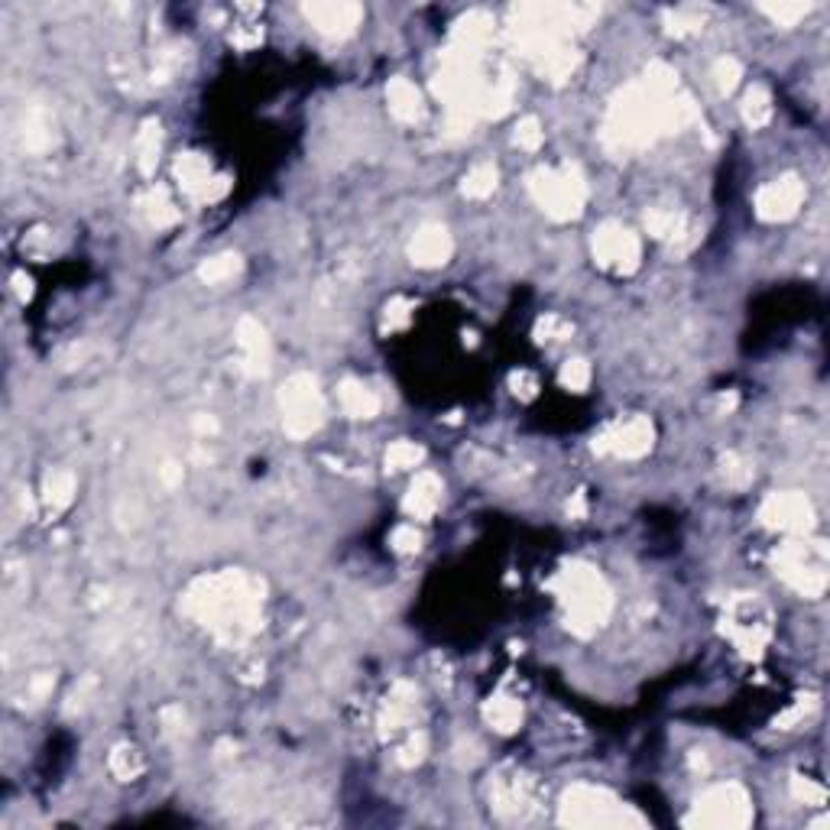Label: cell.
Returning <instances> with one entry per match:
<instances>
[{"instance_id": "cell-29", "label": "cell", "mask_w": 830, "mask_h": 830, "mask_svg": "<svg viewBox=\"0 0 830 830\" xmlns=\"http://www.w3.org/2000/svg\"><path fill=\"white\" fill-rule=\"evenodd\" d=\"M516 143L522 146V150H538V143H542V127H538L536 117H526V121L519 123Z\"/></svg>"}, {"instance_id": "cell-3", "label": "cell", "mask_w": 830, "mask_h": 830, "mask_svg": "<svg viewBox=\"0 0 830 830\" xmlns=\"http://www.w3.org/2000/svg\"><path fill=\"white\" fill-rule=\"evenodd\" d=\"M532 195L552 217H575L584 205V179L575 166H565L561 172L538 169L532 176Z\"/></svg>"}, {"instance_id": "cell-34", "label": "cell", "mask_w": 830, "mask_h": 830, "mask_svg": "<svg viewBox=\"0 0 830 830\" xmlns=\"http://www.w3.org/2000/svg\"><path fill=\"white\" fill-rule=\"evenodd\" d=\"M227 189H231V182H227L224 176H217V179H211V185H208L205 201H217V199H224V195H227Z\"/></svg>"}, {"instance_id": "cell-2", "label": "cell", "mask_w": 830, "mask_h": 830, "mask_svg": "<svg viewBox=\"0 0 830 830\" xmlns=\"http://www.w3.org/2000/svg\"><path fill=\"white\" fill-rule=\"evenodd\" d=\"M565 584L568 607H571V626L581 636L594 632L604 622L607 610H610V591L604 587L600 575L591 571V568H571L565 575Z\"/></svg>"}, {"instance_id": "cell-26", "label": "cell", "mask_w": 830, "mask_h": 830, "mask_svg": "<svg viewBox=\"0 0 830 830\" xmlns=\"http://www.w3.org/2000/svg\"><path fill=\"white\" fill-rule=\"evenodd\" d=\"M419 461H422V448L412 442H396L387 451V464L393 471H406V467H415Z\"/></svg>"}, {"instance_id": "cell-6", "label": "cell", "mask_w": 830, "mask_h": 830, "mask_svg": "<svg viewBox=\"0 0 830 830\" xmlns=\"http://www.w3.org/2000/svg\"><path fill=\"white\" fill-rule=\"evenodd\" d=\"M594 254L604 266H614L620 273H630L639 266V240L622 224H604L594 234Z\"/></svg>"}, {"instance_id": "cell-8", "label": "cell", "mask_w": 830, "mask_h": 830, "mask_svg": "<svg viewBox=\"0 0 830 830\" xmlns=\"http://www.w3.org/2000/svg\"><path fill=\"white\" fill-rule=\"evenodd\" d=\"M652 448V425L649 419H626L610 435L600 438V451H614L620 458H642Z\"/></svg>"}, {"instance_id": "cell-28", "label": "cell", "mask_w": 830, "mask_h": 830, "mask_svg": "<svg viewBox=\"0 0 830 830\" xmlns=\"http://www.w3.org/2000/svg\"><path fill=\"white\" fill-rule=\"evenodd\" d=\"M587 380H591V370H587L584 360H568L565 367H561V383L568 389H575V393H581L587 387Z\"/></svg>"}, {"instance_id": "cell-16", "label": "cell", "mask_w": 830, "mask_h": 830, "mask_svg": "<svg viewBox=\"0 0 830 830\" xmlns=\"http://www.w3.org/2000/svg\"><path fill=\"white\" fill-rule=\"evenodd\" d=\"M341 406H344V412L354 415V419H370V415L380 412V399L373 396V389H367L364 383H354V380H348V383H341Z\"/></svg>"}, {"instance_id": "cell-21", "label": "cell", "mask_w": 830, "mask_h": 830, "mask_svg": "<svg viewBox=\"0 0 830 830\" xmlns=\"http://www.w3.org/2000/svg\"><path fill=\"white\" fill-rule=\"evenodd\" d=\"M237 273H240V260H237L234 254L215 256V260H208V263L201 266V279L211 286L227 283V279H234Z\"/></svg>"}, {"instance_id": "cell-5", "label": "cell", "mask_w": 830, "mask_h": 830, "mask_svg": "<svg viewBox=\"0 0 830 830\" xmlns=\"http://www.w3.org/2000/svg\"><path fill=\"white\" fill-rule=\"evenodd\" d=\"M302 13L318 33L334 39L350 36L360 27V20H364V7L350 4V0H315V4H305Z\"/></svg>"}, {"instance_id": "cell-7", "label": "cell", "mask_w": 830, "mask_h": 830, "mask_svg": "<svg viewBox=\"0 0 830 830\" xmlns=\"http://www.w3.org/2000/svg\"><path fill=\"white\" fill-rule=\"evenodd\" d=\"M802 199H804L802 182L795 179V176H785V179H775L772 185H765L759 192L756 211L765 221H785V217H792L802 208Z\"/></svg>"}, {"instance_id": "cell-24", "label": "cell", "mask_w": 830, "mask_h": 830, "mask_svg": "<svg viewBox=\"0 0 830 830\" xmlns=\"http://www.w3.org/2000/svg\"><path fill=\"white\" fill-rule=\"evenodd\" d=\"M759 10H763L772 23H779V27H795L798 20L811 13V4H763Z\"/></svg>"}, {"instance_id": "cell-33", "label": "cell", "mask_w": 830, "mask_h": 830, "mask_svg": "<svg viewBox=\"0 0 830 830\" xmlns=\"http://www.w3.org/2000/svg\"><path fill=\"white\" fill-rule=\"evenodd\" d=\"M538 334H545L548 341H558L561 334H568V325L565 321H558V318H545L542 325H538ZM542 338V341H545Z\"/></svg>"}, {"instance_id": "cell-15", "label": "cell", "mask_w": 830, "mask_h": 830, "mask_svg": "<svg viewBox=\"0 0 830 830\" xmlns=\"http://www.w3.org/2000/svg\"><path fill=\"white\" fill-rule=\"evenodd\" d=\"M387 101H389L393 117H399V121L412 123L422 117V95H419V88H415L412 82H406V78H393V82H389Z\"/></svg>"}, {"instance_id": "cell-13", "label": "cell", "mask_w": 830, "mask_h": 830, "mask_svg": "<svg viewBox=\"0 0 830 830\" xmlns=\"http://www.w3.org/2000/svg\"><path fill=\"white\" fill-rule=\"evenodd\" d=\"M176 179H179V185L189 195L205 199L208 185H211V166L199 153H182L179 160H176Z\"/></svg>"}, {"instance_id": "cell-11", "label": "cell", "mask_w": 830, "mask_h": 830, "mask_svg": "<svg viewBox=\"0 0 830 830\" xmlns=\"http://www.w3.org/2000/svg\"><path fill=\"white\" fill-rule=\"evenodd\" d=\"M493 33V17L487 10H471L458 20L454 27V49H464V52H477V49L490 39Z\"/></svg>"}, {"instance_id": "cell-10", "label": "cell", "mask_w": 830, "mask_h": 830, "mask_svg": "<svg viewBox=\"0 0 830 830\" xmlns=\"http://www.w3.org/2000/svg\"><path fill=\"white\" fill-rule=\"evenodd\" d=\"M451 256V237L438 224L422 227L412 240V260L419 266H442Z\"/></svg>"}, {"instance_id": "cell-4", "label": "cell", "mask_w": 830, "mask_h": 830, "mask_svg": "<svg viewBox=\"0 0 830 830\" xmlns=\"http://www.w3.org/2000/svg\"><path fill=\"white\" fill-rule=\"evenodd\" d=\"M283 419L286 432L295 438H305L321 425L325 419V403L311 377H293L283 387Z\"/></svg>"}, {"instance_id": "cell-25", "label": "cell", "mask_w": 830, "mask_h": 830, "mask_svg": "<svg viewBox=\"0 0 830 830\" xmlns=\"http://www.w3.org/2000/svg\"><path fill=\"white\" fill-rule=\"evenodd\" d=\"M701 23H704V17L698 10H669L665 13V27H669L671 36H688V33L701 29Z\"/></svg>"}, {"instance_id": "cell-9", "label": "cell", "mask_w": 830, "mask_h": 830, "mask_svg": "<svg viewBox=\"0 0 830 830\" xmlns=\"http://www.w3.org/2000/svg\"><path fill=\"white\" fill-rule=\"evenodd\" d=\"M765 526L785 529V532H802L811 522V506L798 493H775L763 506Z\"/></svg>"}, {"instance_id": "cell-30", "label": "cell", "mask_w": 830, "mask_h": 830, "mask_svg": "<svg viewBox=\"0 0 830 830\" xmlns=\"http://www.w3.org/2000/svg\"><path fill=\"white\" fill-rule=\"evenodd\" d=\"M111 765H114V772L123 775V779H130V775L140 769V763H137V753H133V749H127V746H121V749L114 753Z\"/></svg>"}, {"instance_id": "cell-31", "label": "cell", "mask_w": 830, "mask_h": 830, "mask_svg": "<svg viewBox=\"0 0 830 830\" xmlns=\"http://www.w3.org/2000/svg\"><path fill=\"white\" fill-rule=\"evenodd\" d=\"M419 542H422V536L415 532V526H399L396 532H393V545H396V552H415Z\"/></svg>"}, {"instance_id": "cell-14", "label": "cell", "mask_w": 830, "mask_h": 830, "mask_svg": "<svg viewBox=\"0 0 830 830\" xmlns=\"http://www.w3.org/2000/svg\"><path fill=\"white\" fill-rule=\"evenodd\" d=\"M237 344H240V350H244L247 370H254V373H263V370H266V360H270V348H266L263 328H260V325H256L254 318H244V321H240V328H237Z\"/></svg>"}, {"instance_id": "cell-20", "label": "cell", "mask_w": 830, "mask_h": 830, "mask_svg": "<svg viewBox=\"0 0 830 830\" xmlns=\"http://www.w3.org/2000/svg\"><path fill=\"white\" fill-rule=\"evenodd\" d=\"M493 189H497V166H493V162H481V166L464 179V195H467V199H487Z\"/></svg>"}, {"instance_id": "cell-22", "label": "cell", "mask_w": 830, "mask_h": 830, "mask_svg": "<svg viewBox=\"0 0 830 830\" xmlns=\"http://www.w3.org/2000/svg\"><path fill=\"white\" fill-rule=\"evenodd\" d=\"M137 153H140V169L153 172L156 160H160V123H146L140 133V143H137Z\"/></svg>"}, {"instance_id": "cell-27", "label": "cell", "mask_w": 830, "mask_h": 830, "mask_svg": "<svg viewBox=\"0 0 830 830\" xmlns=\"http://www.w3.org/2000/svg\"><path fill=\"white\" fill-rule=\"evenodd\" d=\"M714 82H717V88L724 91V95L726 91H733L736 82H740V62H736V59H726V56L717 59V62H714Z\"/></svg>"}, {"instance_id": "cell-23", "label": "cell", "mask_w": 830, "mask_h": 830, "mask_svg": "<svg viewBox=\"0 0 830 830\" xmlns=\"http://www.w3.org/2000/svg\"><path fill=\"white\" fill-rule=\"evenodd\" d=\"M143 208H146V215H150V221L156 227H166L179 217V211L172 208V201L166 199V192L162 189H153L150 195H146V201H143Z\"/></svg>"}, {"instance_id": "cell-32", "label": "cell", "mask_w": 830, "mask_h": 830, "mask_svg": "<svg viewBox=\"0 0 830 830\" xmlns=\"http://www.w3.org/2000/svg\"><path fill=\"white\" fill-rule=\"evenodd\" d=\"M406 321H409V302L396 299V302L387 309V325L389 328H399V325H406Z\"/></svg>"}, {"instance_id": "cell-18", "label": "cell", "mask_w": 830, "mask_h": 830, "mask_svg": "<svg viewBox=\"0 0 830 830\" xmlns=\"http://www.w3.org/2000/svg\"><path fill=\"white\" fill-rule=\"evenodd\" d=\"M743 117L749 127H763L772 117V98L763 85H753L743 98Z\"/></svg>"}, {"instance_id": "cell-19", "label": "cell", "mask_w": 830, "mask_h": 830, "mask_svg": "<svg viewBox=\"0 0 830 830\" xmlns=\"http://www.w3.org/2000/svg\"><path fill=\"white\" fill-rule=\"evenodd\" d=\"M72 493H75V477L68 471H52L46 477V503L52 510H62L72 503Z\"/></svg>"}, {"instance_id": "cell-1", "label": "cell", "mask_w": 830, "mask_h": 830, "mask_svg": "<svg viewBox=\"0 0 830 830\" xmlns=\"http://www.w3.org/2000/svg\"><path fill=\"white\" fill-rule=\"evenodd\" d=\"M185 604H189V614L199 616L205 626L234 632V630H247V626L256 620L260 597H256V587L250 584L247 577L224 575V577H211V581L195 584Z\"/></svg>"}, {"instance_id": "cell-17", "label": "cell", "mask_w": 830, "mask_h": 830, "mask_svg": "<svg viewBox=\"0 0 830 830\" xmlns=\"http://www.w3.org/2000/svg\"><path fill=\"white\" fill-rule=\"evenodd\" d=\"M487 720H490L500 733H510V730H516L519 720H522V708H519L513 698H493L490 704H487Z\"/></svg>"}, {"instance_id": "cell-12", "label": "cell", "mask_w": 830, "mask_h": 830, "mask_svg": "<svg viewBox=\"0 0 830 830\" xmlns=\"http://www.w3.org/2000/svg\"><path fill=\"white\" fill-rule=\"evenodd\" d=\"M442 503V481L435 474H419L415 483L409 487L406 497V513L415 519H428Z\"/></svg>"}]
</instances>
